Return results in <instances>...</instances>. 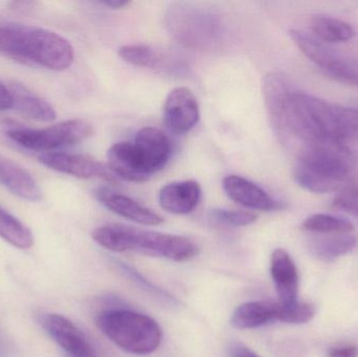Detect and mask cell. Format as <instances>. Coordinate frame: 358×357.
Segmentation results:
<instances>
[{"mask_svg":"<svg viewBox=\"0 0 358 357\" xmlns=\"http://www.w3.org/2000/svg\"><path fill=\"white\" fill-rule=\"evenodd\" d=\"M313 37L324 43H342L352 39L355 31L346 21L328 15H315L310 20Z\"/></svg>","mask_w":358,"mask_h":357,"instance_id":"obj_21","label":"cell"},{"mask_svg":"<svg viewBox=\"0 0 358 357\" xmlns=\"http://www.w3.org/2000/svg\"><path fill=\"white\" fill-rule=\"evenodd\" d=\"M39 161L48 169L73 177L82 180L98 177L107 182H117V176L110 169L90 155L54 151L40 155Z\"/></svg>","mask_w":358,"mask_h":357,"instance_id":"obj_9","label":"cell"},{"mask_svg":"<svg viewBox=\"0 0 358 357\" xmlns=\"http://www.w3.org/2000/svg\"><path fill=\"white\" fill-rule=\"evenodd\" d=\"M282 303L271 301H252L236 308L231 325L238 330L259 328L281 319Z\"/></svg>","mask_w":358,"mask_h":357,"instance_id":"obj_17","label":"cell"},{"mask_svg":"<svg viewBox=\"0 0 358 357\" xmlns=\"http://www.w3.org/2000/svg\"><path fill=\"white\" fill-rule=\"evenodd\" d=\"M288 131L296 144L358 140V109L322 100L296 88L290 100Z\"/></svg>","mask_w":358,"mask_h":357,"instance_id":"obj_1","label":"cell"},{"mask_svg":"<svg viewBox=\"0 0 358 357\" xmlns=\"http://www.w3.org/2000/svg\"><path fill=\"white\" fill-rule=\"evenodd\" d=\"M8 88L12 92L14 108L21 115L37 122H52L56 119V110L52 104L27 86L13 82Z\"/></svg>","mask_w":358,"mask_h":357,"instance_id":"obj_19","label":"cell"},{"mask_svg":"<svg viewBox=\"0 0 358 357\" xmlns=\"http://www.w3.org/2000/svg\"><path fill=\"white\" fill-rule=\"evenodd\" d=\"M101 3L108 6V8L119 10V8H126V6H130L131 2L124 1V0H104V1H101Z\"/></svg>","mask_w":358,"mask_h":357,"instance_id":"obj_32","label":"cell"},{"mask_svg":"<svg viewBox=\"0 0 358 357\" xmlns=\"http://www.w3.org/2000/svg\"><path fill=\"white\" fill-rule=\"evenodd\" d=\"M119 264V268L123 270L124 274L127 275L130 279L134 281V282L138 283V284L142 285L144 289H146L147 291H151V293H155V296H159L162 299L166 300H171V301H174L173 298L170 297L166 291H161V289H157L155 285L151 284L148 280L144 278V277L141 276L136 270H134V268H130V266L126 265L125 263H121V262H117Z\"/></svg>","mask_w":358,"mask_h":357,"instance_id":"obj_28","label":"cell"},{"mask_svg":"<svg viewBox=\"0 0 358 357\" xmlns=\"http://www.w3.org/2000/svg\"><path fill=\"white\" fill-rule=\"evenodd\" d=\"M92 237L103 249L113 253L132 252L176 262L189 261L199 252L197 243L187 237L141 230L119 224L99 226L94 228Z\"/></svg>","mask_w":358,"mask_h":357,"instance_id":"obj_4","label":"cell"},{"mask_svg":"<svg viewBox=\"0 0 358 357\" xmlns=\"http://www.w3.org/2000/svg\"><path fill=\"white\" fill-rule=\"evenodd\" d=\"M171 155L169 138L155 127L142 128L131 142L113 145L107 153L108 168L117 177L145 182L164 169Z\"/></svg>","mask_w":358,"mask_h":357,"instance_id":"obj_5","label":"cell"},{"mask_svg":"<svg viewBox=\"0 0 358 357\" xmlns=\"http://www.w3.org/2000/svg\"><path fill=\"white\" fill-rule=\"evenodd\" d=\"M42 325L50 337L71 357H96V352L83 331L61 314L44 316Z\"/></svg>","mask_w":358,"mask_h":357,"instance_id":"obj_11","label":"cell"},{"mask_svg":"<svg viewBox=\"0 0 358 357\" xmlns=\"http://www.w3.org/2000/svg\"><path fill=\"white\" fill-rule=\"evenodd\" d=\"M14 108L12 92L8 86L0 82V111L8 110Z\"/></svg>","mask_w":358,"mask_h":357,"instance_id":"obj_30","label":"cell"},{"mask_svg":"<svg viewBox=\"0 0 358 357\" xmlns=\"http://www.w3.org/2000/svg\"><path fill=\"white\" fill-rule=\"evenodd\" d=\"M0 54L54 71H66L75 60L73 45L62 36L19 23L0 24Z\"/></svg>","mask_w":358,"mask_h":357,"instance_id":"obj_3","label":"cell"},{"mask_svg":"<svg viewBox=\"0 0 358 357\" xmlns=\"http://www.w3.org/2000/svg\"><path fill=\"white\" fill-rule=\"evenodd\" d=\"M197 98L187 87H176L170 92L164 105V123L170 131L187 133L199 121Z\"/></svg>","mask_w":358,"mask_h":357,"instance_id":"obj_10","label":"cell"},{"mask_svg":"<svg viewBox=\"0 0 358 357\" xmlns=\"http://www.w3.org/2000/svg\"><path fill=\"white\" fill-rule=\"evenodd\" d=\"M119 56L129 64L148 69L163 68L166 61L162 52L146 44L122 46L119 50Z\"/></svg>","mask_w":358,"mask_h":357,"instance_id":"obj_23","label":"cell"},{"mask_svg":"<svg viewBox=\"0 0 358 357\" xmlns=\"http://www.w3.org/2000/svg\"><path fill=\"white\" fill-rule=\"evenodd\" d=\"M92 133V124L82 119H67L43 129L12 128L6 132L8 138L22 148L45 153L79 144Z\"/></svg>","mask_w":358,"mask_h":357,"instance_id":"obj_8","label":"cell"},{"mask_svg":"<svg viewBox=\"0 0 358 357\" xmlns=\"http://www.w3.org/2000/svg\"><path fill=\"white\" fill-rule=\"evenodd\" d=\"M225 194L238 205L257 211H280L285 207L282 201L269 195L261 187L246 178L229 175L223 180Z\"/></svg>","mask_w":358,"mask_h":357,"instance_id":"obj_12","label":"cell"},{"mask_svg":"<svg viewBox=\"0 0 358 357\" xmlns=\"http://www.w3.org/2000/svg\"><path fill=\"white\" fill-rule=\"evenodd\" d=\"M332 207L358 219V182H352L338 192L332 201Z\"/></svg>","mask_w":358,"mask_h":357,"instance_id":"obj_27","label":"cell"},{"mask_svg":"<svg viewBox=\"0 0 358 357\" xmlns=\"http://www.w3.org/2000/svg\"><path fill=\"white\" fill-rule=\"evenodd\" d=\"M289 35L292 41L306 58L320 67L328 77L336 79L344 68L347 58L341 56L327 44L320 41L310 34L299 29H292Z\"/></svg>","mask_w":358,"mask_h":357,"instance_id":"obj_13","label":"cell"},{"mask_svg":"<svg viewBox=\"0 0 358 357\" xmlns=\"http://www.w3.org/2000/svg\"><path fill=\"white\" fill-rule=\"evenodd\" d=\"M302 230L313 235L338 234L353 232L355 226L344 218L329 214H315L304 220Z\"/></svg>","mask_w":358,"mask_h":357,"instance_id":"obj_24","label":"cell"},{"mask_svg":"<svg viewBox=\"0 0 358 357\" xmlns=\"http://www.w3.org/2000/svg\"><path fill=\"white\" fill-rule=\"evenodd\" d=\"M357 236L353 232L315 235L309 241V249L317 259L332 262L352 252L357 247Z\"/></svg>","mask_w":358,"mask_h":357,"instance_id":"obj_20","label":"cell"},{"mask_svg":"<svg viewBox=\"0 0 358 357\" xmlns=\"http://www.w3.org/2000/svg\"><path fill=\"white\" fill-rule=\"evenodd\" d=\"M315 316V306L304 302H294L292 304H282V314L280 322L286 324H305L310 322Z\"/></svg>","mask_w":358,"mask_h":357,"instance_id":"obj_26","label":"cell"},{"mask_svg":"<svg viewBox=\"0 0 358 357\" xmlns=\"http://www.w3.org/2000/svg\"><path fill=\"white\" fill-rule=\"evenodd\" d=\"M328 357H358V347L355 345H346L332 348Z\"/></svg>","mask_w":358,"mask_h":357,"instance_id":"obj_31","label":"cell"},{"mask_svg":"<svg viewBox=\"0 0 358 357\" xmlns=\"http://www.w3.org/2000/svg\"><path fill=\"white\" fill-rule=\"evenodd\" d=\"M0 237L19 249H29L34 245L33 233L18 218L0 205Z\"/></svg>","mask_w":358,"mask_h":357,"instance_id":"obj_22","label":"cell"},{"mask_svg":"<svg viewBox=\"0 0 358 357\" xmlns=\"http://www.w3.org/2000/svg\"><path fill=\"white\" fill-rule=\"evenodd\" d=\"M0 184L19 198L39 201L42 191L35 178L15 161L0 155Z\"/></svg>","mask_w":358,"mask_h":357,"instance_id":"obj_18","label":"cell"},{"mask_svg":"<svg viewBox=\"0 0 358 357\" xmlns=\"http://www.w3.org/2000/svg\"><path fill=\"white\" fill-rule=\"evenodd\" d=\"M201 198V188L195 180L171 182L161 189L159 205L168 213L187 215L198 207Z\"/></svg>","mask_w":358,"mask_h":357,"instance_id":"obj_16","label":"cell"},{"mask_svg":"<svg viewBox=\"0 0 358 357\" xmlns=\"http://www.w3.org/2000/svg\"><path fill=\"white\" fill-rule=\"evenodd\" d=\"M164 23L170 36L189 50L208 52L222 42V20L216 13L202 6L187 2L172 3Z\"/></svg>","mask_w":358,"mask_h":357,"instance_id":"obj_7","label":"cell"},{"mask_svg":"<svg viewBox=\"0 0 358 357\" xmlns=\"http://www.w3.org/2000/svg\"><path fill=\"white\" fill-rule=\"evenodd\" d=\"M229 357H261L252 351L250 348L246 347L239 342H234L229 345Z\"/></svg>","mask_w":358,"mask_h":357,"instance_id":"obj_29","label":"cell"},{"mask_svg":"<svg viewBox=\"0 0 358 357\" xmlns=\"http://www.w3.org/2000/svg\"><path fill=\"white\" fill-rule=\"evenodd\" d=\"M94 196L99 203H102L109 211L136 224L143 226H159L164 222V218L159 214L144 207L134 199L113 192L108 188L101 187L96 189L94 191Z\"/></svg>","mask_w":358,"mask_h":357,"instance_id":"obj_14","label":"cell"},{"mask_svg":"<svg viewBox=\"0 0 358 357\" xmlns=\"http://www.w3.org/2000/svg\"><path fill=\"white\" fill-rule=\"evenodd\" d=\"M271 275L280 303L287 305L298 301L300 285L298 268L285 249H277L271 254Z\"/></svg>","mask_w":358,"mask_h":357,"instance_id":"obj_15","label":"cell"},{"mask_svg":"<svg viewBox=\"0 0 358 357\" xmlns=\"http://www.w3.org/2000/svg\"><path fill=\"white\" fill-rule=\"evenodd\" d=\"M357 156L345 143L317 140L303 147L294 167V182L317 194L340 192L357 182Z\"/></svg>","mask_w":358,"mask_h":357,"instance_id":"obj_2","label":"cell"},{"mask_svg":"<svg viewBox=\"0 0 358 357\" xmlns=\"http://www.w3.org/2000/svg\"><path fill=\"white\" fill-rule=\"evenodd\" d=\"M96 323L109 341L134 356L153 354L163 340V331L155 319L132 310H106L96 316Z\"/></svg>","mask_w":358,"mask_h":357,"instance_id":"obj_6","label":"cell"},{"mask_svg":"<svg viewBox=\"0 0 358 357\" xmlns=\"http://www.w3.org/2000/svg\"><path fill=\"white\" fill-rule=\"evenodd\" d=\"M210 219L222 226H248L254 224L258 219V216L248 211H231V210L215 209L210 211Z\"/></svg>","mask_w":358,"mask_h":357,"instance_id":"obj_25","label":"cell"}]
</instances>
